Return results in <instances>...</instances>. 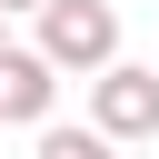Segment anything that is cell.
Segmentation results:
<instances>
[{
    "label": "cell",
    "mask_w": 159,
    "mask_h": 159,
    "mask_svg": "<svg viewBox=\"0 0 159 159\" xmlns=\"http://www.w3.org/2000/svg\"><path fill=\"white\" fill-rule=\"evenodd\" d=\"M30 50H40L60 80H70V70H80V80H99V70L119 60V10H109V0H50Z\"/></svg>",
    "instance_id": "6da1fadb"
},
{
    "label": "cell",
    "mask_w": 159,
    "mask_h": 159,
    "mask_svg": "<svg viewBox=\"0 0 159 159\" xmlns=\"http://www.w3.org/2000/svg\"><path fill=\"white\" fill-rule=\"evenodd\" d=\"M89 129L119 149V139H159V70H139V60H109L99 80H89Z\"/></svg>",
    "instance_id": "7a4b0ae2"
},
{
    "label": "cell",
    "mask_w": 159,
    "mask_h": 159,
    "mask_svg": "<svg viewBox=\"0 0 159 159\" xmlns=\"http://www.w3.org/2000/svg\"><path fill=\"white\" fill-rule=\"evenodd\" d=\"M50 99H60V70H50L40 50H10V60H0V119L50 129Z\"/></svg>",
    "instance_id": "3957f363"
},
{
    "label": "cell",
    "mask_w": 159,
    "mask_h": 159,
    "mask_svg": "<svg viewBox=\"0 0 159 159\" xmlns=\"http://www.w3.org/2000/svg\"><path fill=\"white\" fill-rule=\"evenodd\" d=\"M40 159H109V139H99L89 119H80V129H70V119H50V129H40Z\"/></svg>",
    "instance_id": "277c9868"
},
{
    "label": "cell",
    "mask_w": 159,
    "mask_h": 159,
    "mask_svg": "<svg viewBox=\"0 0 159 159\" xmlns=\"http://www.w3.org/2000/svg\"><path fill=\"white\" fill-rule=\"evenodd\" d=\"M40 10H50V0H0V20H40Z\"/></svg>",
    "instance_id": "5b68a950"
},
{
    "label": "cell",
    "mask_w": 159,
    "mask_h": 159,
    "mask_svg": "<svg viewBox=\"0 0 159 159\" xmlns=\"http://www.w3.org/2000/svg\"><path fill=\"white\" fill-rule=\"evenodd\" d=\"M10 50H20V40H10V20H0V60H10Z\"/></svg>",
    "instance_id": "8992f818"
}]
</instances>
